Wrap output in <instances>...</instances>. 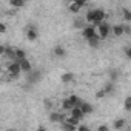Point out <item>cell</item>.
Listing matches in <instances>:
<instances>
[{"mask_svg":"<svg viewBox=\"0 0 131 131\" xmlns=\"http://www.w3.org/2000/svg\"><path fill=\"white\" fill-rule=\"evenodd\" d=\"M103 91H105L106 96H108V94H113V93H114V82H108V83L103 86Z\"/></svg>","mask_w":131,"mask_h":131,"instance_id":"obj_20","label":"cell"},{"mask_svg":"<svg viewBox=\"0 0 131 131\" xmlns=\"http://www.w3.org/2000/svg\"><path fill=\"white\" fill-rule=\"evenodd\" d=\"M73 2H76V3H77V5H80V6H82V8H83V6H85V5H86V2H88V0H73Z\"/></svg>","mask_w":131,"mask_h":131,"instance_id":"obj_32","label":"cell"},{"mask_svg":"<svg viewBox=\"0 0 131 131\" xmlns=\"http://www.w3.org/2000/svg\"><path fill=\"white\" fill-rule=\"evenodd\" d=\"M123 110H125L126 113L131 111V97H129V96H128V97L125 99V102H123Z\"/></svg>","mask_w":131,"mask_h":131,"instance_id":"obj_26","label":"cell"},{"mask_svg":"<svg viewBox=\"0 0 131 131\" xmlns=\"http://www.w3.org/2000/svg\"><path fill=\"white\" fill-rule=\"evenodd\" d=\"M68 11H70L71 14H79V13L82 11V6L77 5L76 2H73V0H71V2L68 3Z\"/></svg>","mask_w":131,"mask_h":131,"instance_id":"obj_11","label":"cell"},{"mask_svg":"<svg viewBox=\"0 0 131 131\" xmlns=\"http://www.w3.org/2000/svg\"><path fill=\"white\" fill-rule=\"evenodd\" d=\"M73 80H74V74L73 73H63L60 76V82L62 83H71Z\"/></svg>","mask_w":131,"mask_h":131,"instance_id":"obj_14","label":"cell"},{"mask_svg":"<svg viewBox=\"0 0 131 131\" xmlns=\"http://www.w3.org/2000/svg\"><path fill=\"white\" fill-rule=\"evenodd\" d=\"M26 57V52L25 49H20V48H16V60H22Z\"/></svg>","mask_w":131,"mask_h":131,"instance_id":"obj_23","label":"cell"},{"mask_svg":"<svg viewBox=\"0 0 131 131\" xmlns=\"http://www.w3.org/2000/svg\"><path fill=\"white\" fill-rule=\"evenodd\" d=\"M52 54H54L56 57H59V59H63L65 56H67V51H65V48H63V46L57 45V46L52 49Z\"/></svg>","mask_w":131,"mask_h":131,"instance_id":"obj_13","label":"cell"},{"mask_svg":"<svg viewBox=\"0 0 131 131\" xmlns=\"http://www.w3.org/2000/svg\"><path fill=\"white\" fill-rule=\"evenodd\" d=\"M63 122H65V123H70V125H74L76 128H77V125L80 123V120H79V119H76V117H73V116H70V114H67V116H65Z\"/></svg>","mask_w":131,"mask_h":131,"instance_id":"obj_17","label":"cell"},{"mask_svg":"<svg viewBox=\"0 0 131 131\" xmlns=\"http://www.w3.org/2000/svg\"><path fill=\"white\" fill-rule=\"evenodd\" d=\"M85 19H76V22H74V26L76 28H79V29H82L83 26H85Z\"/></svg>","mask_w":131,"mask_h":131,"instance_id":"obj_27","label":"cell"},{"mask_svg":"<svg viewBox=\"0 0 131 131\" xmlns=\"http://www.w3.org/2000/svg\"><path fill=\"white\" fill-rule=\"evenodd\" d=\"M40 77H42V73L37 71V70H31V71L28 73V82H29V83H37V82L40 80Z\"/></svg>","mask_w":131,"mask_h":131,"instance_id":"obj_9","label":"cell"},{"mask_svg":"<svg viewBox=\"0 0 131 131\" xmlns=\"http://www.w3.org/2000/svg\"><path fill=\"white\" fill-rule=\"evenodd\" d=\"M105 96H106V94H105V91H103V90L97 91V94H96V97H97V99H102V97H105Z\"/></svg>","mask_w":131,"mask_h":131,"instance_id":"obj_33","label":"cell"},{"mask_svg":"<svg viewBox=\"0 0 131 131\" xmlns=\"http://www.w3.org/2000/svg\"><path fill=\"white\" fill-rule=\"evenodd\" d=\"M25 36H26V40L28 42H36L37 37H39V32H37V28L34 25H29L25 31Z\"/></svg>","mask_w":131,"mask_h":131,"instance_id":"obj_4","label":"cell"},{"mask_svg":"<svg viewBox=\"0 0 131 131\" xmlns=\"http://www.w3.org/2000/svg\"><path fill=\"white\" fill-rule=\"evenodd\" d=\"M105 17H106V14H105V11L103 9H93V25L94 26H97L99 23H102L103 20H105Z\"/></svg>","mask_w":131,"mask_h":131,"instance_id":"obj_3","label":"cell"},{"mask_svg":"<svg viewBox=\"0 0 131 131\" xmlns=\"http://www.w3.org/2000/svg\"><path fill=\"white\" fill-rule=\"evenodd\" d=\"M5 57H8L9 60H16V48L5 46Z\"/></svg>","mask_w":131,"mask_h":131,"instance_id":"obj_15","label":"cell"},{"mask_svg":"<svg viewBox=\"0 0 131 131\" xmlns=\"http://www.w3.org/2000/svg\"><path fill=\"white\" fill-rule=\"evenodd\" d=\"M67 114H70V116H73V117L79 119L80 122L85 119V114H83V111H82V110H80V106H77V105H76V106H73V108H71V110H70Z\"/></svg>","mask_w":131,"mask_h":131,"instance_id":"obj_7","label":"cell"},{"mask_svg":"<svg viewBox=\"0 0 131 131\" xmlns=\"http://www.w3.org/2000/svg\"><path fill=\"white\" fill-rule=\"evenodd\" d=\"M19 65H20V71H22V73H25V74H28V73L32 70V63L28 60V57H25V59L19 60Z\"/></svg>","mask_w":131,"mask_h":131,"instance_id":"obj_6","label":"cell"},{"mask_svg":"<svg viewBox=\"0 0 131 131\" xmlns=\"http://www.w3.org/2000/svg\"><path fill=\"white\" fill-rule=\"evenodd\" d=\"M99 42H100V39L96 36V37H91V39H88V45L91 46V48H97L99 46Z\"/></svg>","mask_w":131,"mask_h":131,"instance_id":"obj_22","label":"cell"},{"mask_svg":"<svg viewBox=\"0 0 131 131\" xmlns=\"http://www.w3.org/2000/svg\"><path fill=\"white\" fill-rule=\"evenodd\" d=\"M119 79V71L117 70H111L110 71V82H116Z\"/></svg>","mask_w":131,"mask_h":131,"instance_id":"obj_25","label":"cell"},{"mask_svg":"<svg viewBox=\"0 0 131 131\" xmlns=\"http://www.w3.org/2000/svg\"><path fill=\"white\" fill-rule=\"evenodd\" d=\"M8 31V25L6 23H2V22H0V34H5Z\"/></svg>","mask_w":131,"mask_h":131,"instance_id":"obj_28","label":"cell"},{"mask_svg":"<svg viewBox=\"0 0 131 131\" xmlns=\"http://www.w3.org/2000/svg\"><path fill=\"white\" fill-rule=\"evenodd\" d=\"M9 5H11L14 9H20V8H25L26 0H9Z\"/></svg>","mask_w":131,"mask_h":131,"instance_id":"obj_16","label":"cell"},{"mask_svg":"<svg viewBox=\"0 0 131 131\" xmlns=\"http://www.w3.org/2000/svg\"><path fill=\"white\" fill-rule=\"evenodd\" d=\"M76 129H80V131H88V129H90V128H88V126H86V125H82V123H79V125H77V128H76Z\"/></svg>","mask_w":131,"mask_h":131,"instance_id":"obj_30","label":"cell"},{"mask_svg":"<svg viewBox=\"0 0 131 131\" xmlns=\"http://www.w3.org/2000/svg\"><path fill=\"white\" fill-rule=\"evenodd\" d=\"M123 52H125V57L126 59H131V46H125Z\"/></svg>","mask_w":131,"mask_h":131,"instance_id":"obj_29","label":"cell"},{"mask_svg":"<svg viewBox=\"0 0 131 131\" xmlns=\"http://www.w3.org/2000/svg\"><path fill=\"white\" fill-rule=\"evenodd\" d=\"M68 99H70V102H71V103H73L74 106H76V105H79V103L82 102V99H80L79 96H76V94H71V96H70Z\"/></svg>","mask_w":131,"mask_h":131,"instance_id":"obj_24","label":"cell"},{"mask_svg":"<svg viewBox=\"0 0 131 131\" xmlns=\"http://www.w3.org/2000/svg\"><path fill=\"white\" fill-rule=\"evenodd\" d=\"M77 106H80V110L83 111V114L85 116H88V114H93V111H94V106L91 105V103H88V102H85V100H82Z\"/></svg>","mask_w":131,"mask_h":131,"instance_id":"obj_10","label":"cell"},{"mask_svg":"<svg viewBox=\"0 0 131 131\" xmlns=\"http://www.w3.org/2000/svg\"><path fill=\"white\" fill-rule=\"evenodd\" d=\"M2 56H5V45L0 43V57H2Z\"/></svg>","mask_w":131,"mask_h":131,"instance_id":"obj_34","label":"cell"},{"mask_svg":"<svg viewBox=\"0 0 131 131\" xmlns=\"http://www.w3.org/2000/svg\"><path fill=\"white\" fill-rule=\"evenodd\" d=\"M8 74L11 79H17L20 76V65H19V60H11V63H8V68H6Z\"/></svg>","mask_w":131,"mask_h":131,"instance_id":"obj_2","label":"cell"},{"mask_svg":"<svg viewBox=\"0 0 131 131\" xmlns=\"http://www.w3.org/2000/svg\"><path fill=\"white\" fill-rule=\"evenodd\" d=\"M111 34H113L114 37L123 36V25H113V26H111Z\"/></svg>","mask_w":131,"mask_h":131,"instance_id":"obj_12","label":"cell"},{"mask_svg":"<svg viewBox=\"0 0 131 131\" xmlns=\"http://www.w3.org/2000/svg\"><path fill=\"white\" fill-rule=\"evenodd\" d=\"M96 36L97 34H96V26L94 25H85L82 28V37H85L86 40L91 39V37H96Z\"/></svg>","mask_w":131,"mask_h":131,"instance_id":"obj_5","label":"cell"},{"mask_svg":"<svg viewBox=\"0 0 131 131\" xmlns=\"http://www.w3.org/2000/svg\"><path fill=\"white\" fill-rule=\"evenodd\" d=\"M63 119H65V114L63 113H59V111L49 113V122H52V123H62Z\"/></svg>","mask_w":131,"mask_h":131,"instance_id":"obj_8","label":"cell"},{"mask_svg":"<svg viewBox=\"0 0 131 131\" xmlns=\"http://www.w3.org/2000/svg\"><path fill=\"white\" fill-rule=\"evenodd\" d=\"M96 34H97V37H99L100 40H105V39L111 34V25L103 20L102 23H99V25L96 26Z\"/></svg>","mask_w":131,"mask_h":131,"instance_id":"obj_1","label":"cell"},{"mask_svg":"<svg viewBox=\"0 0 131 131\" xmlns=\"http://www.w3.org/2000/svg\"><path fill=\"white\" fill-rule=\"evenodd\" d=\"M125 125H126V120H125V119H116V120L113 122V128H114V129H123Z\"/></svg>","mask_w":131,"mask_h":131,"instance_id":"obj_18","label":"cell"},{"mask_svg":"<svg viewBox=\"0 0 131 131\" xmlns=\"http://www.w3.org/2000/svg\"><path fill=\"white\" fill-rule=\"evenodd\" d=\"M73 106H74V105L70 102V99H65V100H62V103H60V108H62V111H65V113H68Z\"/></svg>","mask_w":131,"mask_h":131,"instance_id":"obj_19","label":"cell"},{"mask_svg":"<svg viewBox=\"0 0 131 131\" xmlns=\"http://www.w3.org/2000/svg\"><path fill=\"white\" fill-rule=\"evenodd\" d=\"M108 129H110L108 125H99L97 126V131H108Z\"/></svg>","mask_w":131,"mask_h":131,"instance_id":"obj_31","label":"cell"},{"mask_svg":"<svg viewBox=\"0 0 131 131\" xmlns=\"http://www.w3.org/2000/svg\"><path fill=\"white\" fill-rule=\"evenodd\" d=\"M122 16H123L125 23H129V22H131V13H129L128 8H123V9H122Z\"/></svg>","mask_w":131,"mask_h":131,"instance_id":"obj_21","label":"cell"}]
</instances>
